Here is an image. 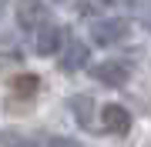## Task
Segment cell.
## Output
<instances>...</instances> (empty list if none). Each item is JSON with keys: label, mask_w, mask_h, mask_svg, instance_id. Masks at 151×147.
<instances>
[{"label": "cell", "mask_w": 151, "mask_h": 147, "mask_svg": "<svg viewBox=\"0 0 151 147\" xmlns=\"http://www.w3.org/2000/svg\"><path fill=\"white\" fill-rule=\"evenodd\" d=\"M108 7H111V0H77V13H84V17L101 13V10H108Z\"/></svg>", "instance_id": "cell-9"}, {"label": "cell", "mask_w": 151, "mask_h": 147, "mask_svg": "<svg viewBox=\"0 0 151 147\" xmlns=\"http://www.w3.org/2000/svg\"><path fill=\"white\" fill-rule=\"evenodd\" d=\"M0 13H4V0H0Z\"/></svg>", "instance_id": "cell-12"}, {"label": "cell", "mask_w": 151, "mask_h": 147, "mask_svg": "<svg viewBox=\"0 0 151 147\" xmlns=\"http://www.w3.org/2000/svg\"><path fill=\"white\" fill-rule=\"evenodd\" d=\"M128 33H131V23L124 17H108V20H97L91 27V40L97 47H111V44H121Z\"/></svg>", "instance_id": "cell-1"}, {"label": "cell", "mask_w": 151, "mask_h": 147, "mask_svg": "<svg viewBox=\"0 0 151 147\" xmlns=\"http://www.w3.org/2000/svg\"><path fill=\"white\" fill-rule=\"evenodd\" d=\"M47 13H50V7L44 4V0H20V4H17V23H20L24 30L44 27V23H47Z\"/></svg>", "instance_id": "cell-3"}, {"label": "cell", "mask_w": 151, "mask_h": 147, "mask_svg": "<svg viewBox=\"0 0 151 147\" xmlns=\"http://www.w3.org/2000/svg\"><path fill=\"white\" fill-rule=\"evenodd\" d=\"M64 27H57V23H44L40 33H37V40H34V50H37L40 57H50V54H57L60 44H64Z\"/></svg>", "instance_id": "cell-5"}, {"label": "cell", "mask_w": 151, "mask_h": 147, "mask_svg": "<svg viewBox=\"0 0 151 147\" xmlns=\"http://www.w3.org/2000/svg\"><path fill=\"white\" fill-rule=\"evenodd\" d=\"M37 87H40V77L37 74H24V77L14 80V94H17V97H34Z\"/></svg>", "instance_id": "cell-8"}, {"label": "cell", "mask_w": 151, "mask_h": 147, "mask_svg": "<svg viewBox=\"0 0 151 147\" xmlns=\"http://www.w3.org/2000/svg\"><path fill=\"white\" fill-rule=\"evenodd\" d=\"M7 147H37L34 141H7Z\"/></svg>", "instance_id": "cell-11"}, {"label": "cell", "mask_w": 151, "mask_h": 147, "mask_svg": "<svg viewBox=\"0 0 151 147\" xmlns=\"http://www.w3.org/2000/svg\"><path fill=\"white\" fill-rule=\"evenodd\" d=\"M91 77L101 84H108V87H124L131 77V67L124 64V60H104V64L91 67Z\"/></svg>", "instance_id": "cell-2"}, {"label": "cell", "mask_w": 151, "mask_h": 147, "mask_svg": "<svg viewBox=\"0 0 151 147\" xmlns=\"http://www.w3.org/2000/svg\"><path fill=\"white\" fill-rule=\"evenodd\" d=\"M101 127L108 134H128L131 131V114L121 107V104H108V107H101Z\"/></svg>", "instance_id": "cell-4"}, {"label": "cell", "mask_w": 151, "mask_h": 147, "mask_svg": "<svg viewBox=\"0 0 151 147\" xmlns=\"http://www.w3.org/2000/svg\"><path fill=\"white\" fill-rule=\"evenodd\" d=\"M70 110H74V117H77V124L81 127H91V110H94V100L91 97H70Z\"/></svg>", "instance_id": "cell-7"}, {"label": "cell", "mask_w": 151, "mask_h": 147, "mask_svg": "<svg viewBox=\"0 0 151 147\" xmlns=\"http://www.w3.org/2000/svg\"><path fill=\"white\" fill-rule=\"evenodd\" d=\"M50 147H81V144L67 141V137H54V141H50Z\"/></svg>", "instance_id": "cell-10"}, {"label": "cell", "mask_w": 151, "mask_h": 147, "mask_svg": "<svg viewBox=\"0 0 151 147\" xmlns=\"http://www.w3.org/2000/svg\"><path fill=\"white\" fill-rule=\"evenodd\" d=\"M87 64V44H81V40H74L67 50H64V60H60V70H67V74H74V70H81V67Z\"/></svg>", "instance_id": "cell-6"}]
</instances>
